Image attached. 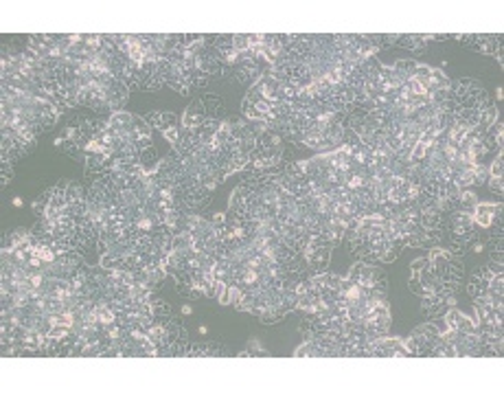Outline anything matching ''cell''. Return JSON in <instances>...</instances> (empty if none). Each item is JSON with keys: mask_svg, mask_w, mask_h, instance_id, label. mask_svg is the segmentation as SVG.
I'll return each mask as SVG.
<instances>
[{"mask_svg": "<svg viewBox=\"0 0 504 395\" xmlns=\"http://www.w3.org/2000/svg\"><path fill=\"white\" fill-rule=\"evenodd\" d=\"M474 224L476 226H482V228H489L491 224H495V220L502 218V206L500 204H476L474 206Z\"/></svg>", "mask_w": 504, "mask_h": 395, "instance_id": "cell-1", "label": "cell"}, {"mask_svg": "<svg viewBox=\"0 0 504 395\" xmlns=\"http://www.w3.org/2000/svg\"><path fill=\"white\" fill-rule=\"evenodd\" d=\"M491 277H493V272L489 268H482V270H476L474 272V277L469 279V283H467V292L474 296H480V294H487V290H489V281H491Z\"/></svg>", "mask_w": 504, "mask_h": 395, "instance_id": "cell-2", "label": "cell"}, {"mask_svg": "<svg viewBox=\"0 0 504 395\" xmlns=\"http://www.w3.org/2000/svg\"><path fill=\"white\" fill-rule=\"evenodd\" d=\"M421 310H423L430 318H440V316H445V312L450 310V306L445 303L443 296H438L436 292H432V294H425V296H423Z\"/></svg>", "mask_w": 504, "mask_h": 395, "instance_id": "cell-3", "label": "cell"}, {"mask_svg": "<svg viewBox=\"0 0 504 395\" xmlns=\"http://www.w3.org/2000/svg\"><path fill=\"white\" fill-rule=\"evenodd\" d=\"M143 119L149 123L151 128H156V130H160V132H165V130L178 126V116L173 114V112H151V114L143 116Z\"/></svg>", "mask_w": 504, "mask_h": 395, "instance_id": "cell-4", "label": "cell"}, {"mask_svg": "<svg viewBox=\"0 0 504 395\" xmlns=\"http://www.w3.org/2000/svg\"><path fill=\"white\" fill-rule=\"evenodd\" d=\"M138 163H141V167L147 169L149 174H153L160 163V156H158V149L153 147V145H149V147H145L138 151Z\"/></svg>", "mask_w": 504, "mask_h": 395, "instance_id": "cell-5", "label": "cell"}, {"mask_svg": "<svg viewBox=\"0 0 504 395\" xmlns=\"http://www.w3.org/2000/svg\"><path fill=\"white\" fill-rule=\"evenodd\" d=\"M200 101L204 103V108L208 110V114L215 116V119H222L224 110H226V106H224V99H222V97H217V95H213V93H206V95H202V97H200Z\"/></svg>", "mask_w": 504, "mask_h": 395, "instance_id": "cell-6", "label": "cell"}, {"mask_svg": "<svg viewBox=\"0 0 504 395\" xmlns=\"http://www.w3.org/2000/svg\"><path fill=\"white\" fill-rule=\"evenodd\" d=\"M151 314H153V321H167V318H171V306L167 301H163L160 296H153L151 301Z\"/></svg>", "mask_w": 504, "mask_h": 395, "instance_id": "cell-7", "label": "cell"}, {"mask_svg": "<svg viewBox=\"0 0 504 395\" xmlns=\"http://www.w3.org/2000/svg\"><path fill=\"white\" fill-rule=\"evenodd\" d=\"M485 36L487 33H465V36H454L458 40L460 44L463 46H467V48H474V51H480L482 53V44H485Z\"/></svg>", "mask_w": 504, "mask_h": 395, "instance_id": "cell-8", "label": "cell"}, {"mask_svg": "<svg viewBox=\"0 0 504 395\" xmlns=\"http://www.w3.org/2000/svg\"><path fill=\"white\" fill-rule=\"evenodd\" d=\"M397 46H403V48H410V51H419V48H423L425 42L421 36H417V33H399L397 38Z\"/></svg>", "mask_w": 504, "mask_h": 395, "instance_id": "cell-9", "label": "cell"}, {"mask_svg": "<svg viewBox=\"0 0 504 395\" xmlns=\"http://www.w3.org/2000/svg\"><path fill=\"white\" fill-rule=\"evenodd\" d=\"M243 299V292H241V288L239 286H235V283H228L226 286V290H224V294L219 296V301L224 303V306H239V301Z\"/></svg>", "mask_w": 504, "mask_h": 395, "instance_id": "cell-10", "label": "cell"}, {"mask_svg": "<svg viewBox=\"0 0 504 395\" xmlns=\"http://www.w3.org/2000/svg\"><path fill=\"white\" fill-rule=\"evenodd\" d=\"M447 86H450V79L445 77V73L438 71V68H432V73H430V84H428V93L432 95V93H436V90H443V88H447Z\"/></svg>", "mask_w": 504, "mask_h": 395, "instance_id": "cell-11", "label": "cell"}, {"mask_svg": "<svg viewBox=\"0 0 504 395\" xmlns=\"http://www.w3.org/2000/svg\"><path fill=\"white\" fill-rule=\"evenodd\" d=\"M55 147L57 149H61L64 154H68V156H73V158H77V156H81L83 154V149H81V145H77L75 141H71V138H55Z\"/></svg>", "mask_w": 504, "mask_h": 395, "instance_id": "cell-12", "label": "cell"}, {"mask_svg": "<svg viewBox=\"0 0 504 395\" xmlns=\"http://www.w3.org/2000/svg\"><path fill=\"white\" fill-rule=\"evenodd\" d=\"M417 62L415 59H399V62H395L393 64V68L399 73V75H403L405 79H410L412 75H415V71H417Z\"/></svg>", "mask_w": 504, "mask_h": 395, "instance_id": "cell-13", "label": "cell"}, {"mask_svg": "<svg viewBox=\"0 0 504 395\" xmlns=\"http://www.w3.org/2000/svg\"><path fill=\"white\" fill-rule=\"evenodd\" d=\"M458 202H460V209L474 211V206L478 204V200H476V193L471 189H458Z\"/></svg>", "mask_w": 504, "mask_h": 395, "instance_id": "cell-14", "label": "cell"}, {"mask_svg": "<svg viewBox=\"0 0 504 395\" xmlns=\"http://www.w3.org/2000/svg\"><path fill=\"white\" fill-rule=\"evenodd\" d=\"M208 81H211V77L204 73V71H193V73H188V77H186V84L188 86H195V88H204V86H208Z\"/></svg>", "mask_w": 504, "mask_h": 395, "instance_id": "cell-15", "label": "cell"}, {"mask_svg": "<svg viewBox=\"0 0 504 395\" xmlns=\"http://www.w3.org/2000/svg\"><path fill=\"white\" fill-rule=\"evenodd\" d=\"M296 358H305V356H320V347H318V343L313 341H307L305 345H300V347L296 349V353H294Z\"/></svg>", "mask_w": 504, "mask_h": 395, "instance_id": "cell-16", "label": "cell"}, {"mask_svg": "<svg viewBox=\"0 0 504 395\" xmlns=\"http://www.w3.org/2000/svg\"><path fill=\"white\" fill-rule=\"evenodd\" d=\"M430 73H432V68H430V66L419 64V66H417V71H415V75H412V79H417L419 84H421L425 90H428V84H430Z\"/></svg>", "mask_w": 504, "mask_h": 395, "instance_id": "cell-17", "label": "cell"}, {"mask_svg": "<svg viewBox=\"0 0 504 395\" xmlns=\"http://www.w3.org/2000/svg\"><path fill=\"white\" fill-rule=\"evenodd\" d=\"M233 48L237 53H246L250 48V40L243 33H233Z\"/></svg>", "mask_w": 504, "mask_h": 395, "instance_id": "cell-18", "label": "cell"}, {"mask_svg": "<svg viewBox=\"0 0 504 395\" xmlns=\"http://www.w3.org/2000/svg\"><path fill=\"white\" fill-rule=\"evenodd\" d=\"M487 180H489V169L482 163H478L474 167V185H487Z\"/></svg>", "mask_w": 504, "mask_h": 395, "instance_id": "cell-19", "label": "cell"}, {"mask_svg": "<svg viewBox=\"0 0 504 395\" xmlns=\"http://www.w3.org/2000/svg\"><path fill=\"white\" fill-rule=\"evenodd\" d=\"M0 180H3V187L11 185V180H13V163L11 161H3V167H0Z\"/></svg>", "mask_w": 504, "mask_h": 395, "instance_id": "cell-20", "label": "cell"}, {"mask_svg": "<svg viewBox=\"0 0 504 395\" xmlns=\"http://www.w3.org/2000/svg\"><path fill=\"white\" fill-rule=\"evenodd\" d=\"M456 329L465 331V334H469V331H476V321H471V318H467L465 314H460L458 323H456Z\"/></svg>", "mask_w": 504, "mask_h": 395, "instance_id": "cell-21", "label": "cell"}, {"mask_svg": "<svg viewBox=\"0 0 504 395\" xmlns=\"http://www.w3.org/2000/svg\"><path fill=\"white\" fill-rule=\"evenodd\" d=\"M487 169H489V176L500 178L502 176V169H504V158H502V154H498V158L491 163V167H487Z\"/></svg>", "mask_w": 504, "mask_h": 395, "instance_id": "cell-22", "label": "cell"}, {"mask_svg": "<svg viewBox=\"0 0 504 395\" xmlns=\"http://www.w3.org/2000/svg\"><path fill=\"white\" fill-rule=\"evenodd\" d=\"M163 134H165V138H167V141H169L171 145H176L178 141H180V134H182V128H169V130H165L163 132Z\"/></svg>", "mask_w": 504, "mask_h": 395, "instance_id": "cell-23", "label": "cell"}, {"mask_svg": "<svg viewBox=\"0 0 504 395\" xmlns=\"http://www.w3.org/2000/svg\"><path fill=\"white\" fill-rule=\"evenodd\" d=\"M487 185H489V189H491L493 193H498V196H502V176L500 178H493V176H489V180H487Z\"/></svg>", "mask_w": 504, "mask_h": 395, "instance_id": "cell-24", "label": "cell"}, {"mask_svg": "<svg viewBox=\"0 0 504 395\" xmlns=\"http://www.w3.org/2000/svg\"><path fill=\"white\" fill-rule=\"evenodd\" d=\"M489 270H491L493 275H502V261H489Z\"/></svg>", "mask_w": 504, "mask_h": 395, "instance_id": "cell-25", "label": "cell"}, {"mask_svg": "<svg viewBox=\"0 0 504 395\" xmlns=\"http://www.w3.org/2000/svg\"><path fill=\"white\" fill-rule=\"evenodd\" d=\"M182 314H184V316H191V314H193V308L188 306V303H184V306H182Z\"/></svg>", "mask_w": 504, "mask_h": 395, "instance_id": "cell-26", "label": "cell"}, {"mask_svg": "<svg viewBox=\"0 0 504 395\" xmlns=\"http://www.w3.org/2000/svg\"><path fill=\"white\" fill-rule=\"evenodd\" d=\"M485 251V244H480V241H476L474 244V253H482Z\"/></svg>", "mask_w": 504, "mask_h": 395, "instance_id": "cell-27", "label": "cell"}, {"mask_svg": "<svg viewBox=\"0 0 504 395\" xmlns=\"http://www.w3.org/2000/svg\"><path fill=\"white\" fill-rule=\"evenodd\" d=\"M13 206H18L20 209V206H22V198H13Z\"/></svg>", "mask_w": 504, "mask_h": 395, "instance_id": "cell-28", "label": "cell"}, {"mask_svg": "<svg viewBox=\"0 0 504 395\" xmlns=\"http://www.w3.org/2000/svg\"><path fill=\"white\" fill-rule=\"evenodd\" d=\"M502 93H504L502 88H498V90H495V99H498V101H502Z\"/></svg>", "mask_w": 504, "mask_h": 395, "instance_id": "cell-29", "label": "cell"}, {"mask_svg": "<svg viewBox=\"0 0 504 395\" xmlns=\"http://www.w3.org/2000/svg\"><path fill=\"white\" fill-rule=\"evenodd\" d=\"M198 334H202V336H206V334H208V327H200V329H198Z\"/></svg>", "mask_w": 504, "mask_h": 395, "instance_id": "cell-30", "label": "cell"}]
</instances>
